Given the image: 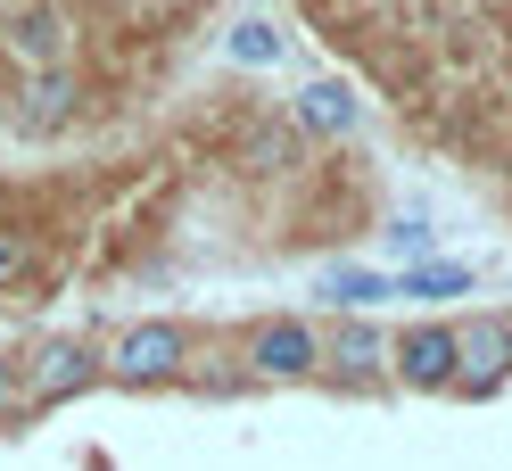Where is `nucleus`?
<instances>
[{"label":"nucleus","mask_w":512,"mask_h":471,"mask_svg":"<svg viewBox=\"0 0 512 471\" xmlns=\"http://www.w3.org/2000/svg\"><path fill=\"white\" fill-rule=\"evenodd\" d=\"M190 364V339L174 331V323H141V331H124L116 339V356H108V372H116V381H174V372Z\"/></svg>","instance_id":"obj_1"},{"label":"nucleus","mask_w":512,"mask_h":471,"mask_svg":"<svg viewBox=\"0 0 512 471\" xmlns=\"http://www.w3.org/2000/svg\"><path fill=\"white\" fill-rule=\"evenodd\" d=\"M0 42H9V50H17L34 75H58V67H67V50H75V25L58 17V9H9Z\"/></svg>","instance_id":"obj_2"},{"label":"nucleus","mask_w":512,"mask_h":471,"mask_svg":"<svg viewBox=\"0 0 512 471\" xmlns=\"http://www.w3.org/2000/svg\"><path fill=\"white\" fill-rule=\"evenodd\" d=\"M314 356H323V348H314V331H306V323H290V314H281V323H265V331L248 339V364L265 372V381H298V372H314Z\"/></svg>","instance_id":"obj_3"},{"label":"nucleus","mask_w":512,"mask_h":471,"mask_svg":"<svg viewBox=\"0 0 512 471\" xmlns=\"http://www.w3.org/2000/svg\"><path fill=\"white\" fill-rule=\"evenodd\" d=\"M389 356H397V372L413 389H446V381H455V331H446V323H413Z\"/></svg>","instance_id":"obj_4"},{"label":"nucleus","mask_w":512,"mask_h":471,"mask_svg":"<svg viewBox=\"0 0 512 471\" xmlns=\"http://www.w3.org/2000/svg\"><path fill=\"white\" fill-rule=\"evenodd\" d=\"M504 372H512V323H471V331H455V381L496 389Z\"/></svg>","instance_id":"obj_5"},{"label":"nucleus","mask_w":512,"mask_h":471,"mask_svg":"<svg viewBox=\"0 0 512 471\" xmlns=\"http://www.w3.org/2000/svg\"><path fill=\"white\" fill-rule=\"evenodd\" d=\"M91 381V356L75 348V339H50V348L34 356V372H25V405H58V397H75Z\"/></svg>","instance_id":"obj_6"},{"label":"nucleus","mask_w":512,"mask_h":471,"mask_svg":"<svg viewBox=\"0 0 512 471\" xmlns=\"http://www.w3.org/2000/svg\"><path fill=\"white\" fill-rule=\"evenodd\" d=\"M83 108V83L58 67V75H34V91H25V124H34V133H58V124H67Z\"/></svg>","instance_id":"obj_7"},{"label":"nucleus","mask_w":512,"mask_h":471,"mask_svg":"<svg viewBox=\"0 0 512 471\" xmlns=\"http://www.w3.org/2000/svg\"><path fill=\"white\" fill-rule=\"evenodd\" d=\"M298 124L306 133H347V124H356V91L347 83H306L298 91Z\"/></svg>","instance_id":"obj_8"},{"label":"nucleus","mask_w":512,"mask_h":471,"mask_svg":"<svg viewBox=\"0 0 512 471\" xmlns=\"http://www.w3.org/2000/svg\"><path fill=\"white\" fill-rule=\"evenodd\" d=\"M380 356H389V339H380L372 323H339V339H331V364L347 372V381H372V372H380Z\"/></svg>","instance_id":"obj_9"},{"label":"nucleus","mask_w":512,"mask_h":471,"mask_svg":"<svg viewBox=\"0 0 512 471\" xmlns=\"http://www.w3.org/2000/svg\"><path fill=\"white\" fill-rule=\"evenodd\" d=\"M471 290V265H422V273H405V298H455Z\"/></svg>","instance_id":"obj_10"},{"label":"nucleus","mask_w":512,"mask_h":471,"mask_svg":"<svg viewBox=\"0 0 512 471\" xmlns=\"http://www.w3.org/2000/svg\"><path fill=\"white\" fill-rule=\"evenodd\" d=\"M232 58H240V67H265V58H281V34H273V25H240Z\"/></svg>","instance_id":"obj_11"},{"label":"nucleus","mask_w":512,"mask_h":471,"mask_svg":"<svg viewBox=\"0 0 512 471\" xmlns=\"http://www.w3.org/2000/svg\"><path fill=\"white\" fill-rule=\"evenodd\" d=\"M34 273V240L25 232H0V281H25Z\"/></svg>","instance_id":"obj_12"},{"label":"nucleus","mask_w":512,"mask_h":471,"mask_svg":"<svg viewBox=\"0 0 512 471\" xmlns=\"http://www.w3.org/2000/svg\"><path fill=\"white\" fill-rule=\"evenodd\" d=\"M331 298H347V306H364V298H380V281H372V273H331Z\"/></svg>","instance_id":"obj_13"},{"label":"nucleus","mask_w":512,"mask_h":471,"mask_svg":"<svg viewBox=\"0 0 512 471\" xmlns=\"http://www.w3.org/2000/svg\"><path fill=\"white\" fill-rule=\"evenodd\" d=\"M17 405H25V364L0 356V414H17Z\"/></svg>","instance_id":"obj_14"}]
</instances>
